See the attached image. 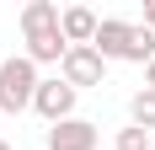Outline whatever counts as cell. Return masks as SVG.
Masks as SVG:
<instances>
[{
    "label": "cell",
    "instance_id": "obj_1",
    "mask_svg": "<svg viewBox=\"0 0 155 150\" xmlns=\"http://www.w3.org/2000/svg\"><path fill=\"white\" fill-rule=\"evenodd\" d=\"M96 54L102 59H128V64H150L155 59V32L144 27H134V22H118V16H107L102 27H96Z\"/></svg>",
    "mask_w": 155,
    "mask_h": 150
},
{
    "label": "cell",
    "instance_id": "obj_5",
    "mask_svg": "<svg viewBox=\"0 0 155 150\" xmlns=\"http://www.w3.org/2000/svg\"><path fill=\"white\" fill-rule=\"evenodd\" d=\"M96 139H102V129L86 118H64L48 129V150H96Z\"/></svg>",
    "mask_w": 155,
    "mask_h": 150
},
{
    "label": "cell",
    "instance_id": "obj_13",
    "mask_svg": "<svg viewBox=\"0 0 155 150\" xmlns=\"http://www.w3.org/2000/svg\"><path fill=\"white\" fill-rule=\"evenodd\" d=\"M0 150H11V145H5V139H0Z\"/></svg>",
    "mask_w": 155,
    "mask_h": 150
},
{
    "label": "cell",
    "instance_id": "obj_11",
    "mask_svg": "<svg viewBox=\"0 0 155 150\" xmlns=\"http://www.w3.org/2000/svg\"><path fill=\"white\" fill-rule=\"evenodd\" d=\"M144 27L155 32V0H144Z\"/></svg>",
    "mask_w": 155,
    "mask_h": 150
},
{
    "label": "cell",
    "instance_id": "obj_7",
    "mask_svg": "<svg viewBox=\"0 0 155 150\" xmlns=\"http://www.w3.org/2000/svg\"><path fill=\"white\" fill-rule=\"evenodd\" d=\"M64 54H70V43H64V32H38V38H27V59L32 64H64Z\"/></svg>",
    "mask_w": 155,
    "mask_h": 150
},
{
    "label": "cell",
    "instance_id": "obj_10",
    "mask_svg": "<svg viewBox=\"0 0 155 150\" xmlns=\"http://www.w3.org/2000/svg\"><path fill=\"white\" fill-rule=\"evenodd\" d=\"M112 145H118V150H155V145H150V134H144L139 123H128V129H118V139H112Z\"/></svg>",
    "mask_w": 155,
    "mask_h": 150
},
{
    "label": "cell",
    "instance_id": "obj_6",
    "mask_svg": "<svg viewBox=\"0 0 155 150\" xmlns=\"http://www.w3.org/2000/svg\"><path fill=\"white\" fill-rule=\"evenodd\" d=\"M96 11H86V5H64L59 11V32H64V43L70 48H86V43H96Z\"/></svg>",
    "mask_w": 155,
    "mask_h": 150
},
{
    "label": "cell",
    "instance_id": "obj_3",
    "mask_svg": "<svg viewBox=\"0 0 155 150\" xmlns=\"http://www.w3.org/2000/svg\"><path fill=\"white\" fill-rule=\"evenodd\" d=\"M75 97H80V91L70 86L64 75H54V80H43V86H38V97H32V107H38V113L48 118V129H54V123L75 118Z\"/></svg>",
    "mask_w": 155,
    "mask_h": 150
},
{
    "label": "cell",
    "instance_id": "obj_9",
    "mask_svg": "<svg viewBox=\"0 0 155 150\" xmlns=\"http://www.w3.org/2000/svg\"><path fill=\"white\" fill-rule=\"evenodd\" d=\"M128 118H134L144 134H150V129H155V91H134V102H128Z\"/></svg>",
    "mask_w": 155,
    "mask_h": 150
},
{
    "label": "cell",
    "instance_id": "obj_4",
    "mask_svg": "<svg viewBox=\"0 0 155 150\" xmlns=\"http://www.w3.org/2000/svg\"><path fill=\"white\" fill-rule=\"evenodd\" d=\"M59 70H64V80L80 91V86H102V75H107V59H102L91 43H86V48H70Z\"/></svg>",
    "mask_w": 155,
    "mask_h": 150
},
{
    "label": "cell",
    "instance_id": "obj_8",
    "mask_svg": "<svg viewBox=\"0 0 155 150\" xmlns=\"http://www.w3.org/2000/svg\"><path fill=\"white\" fill-rule=\"evenodd\" d=\"M54 27H59V5H54V0H27V5H21V32H27V38L54 32Z\"/></svg>",
    "mask_w": 155,
    "mask_h": 150
},
{
    "label": "cell",
    "instance_id": "obj_2",
    "mask_svg": "<svg viewBox=\"0 0 155 150\" xmlns=\"http://www.w3.org/2000/svg\"><path fill=\"white\" fill-rule=\"evenodd\" d=\"M38 64L27 59V54H16V59L0 64V113H21V107H32V97H38Z\"/></svg>",
    "mask_w": 155,
    "mask_h": 150
},
{
    "label": "cell",
    "instance_id": "obj_12",
    "mask_svg": "<svg viewBox=\"0 0 155 150\" xmlns=\"http://www.w3.org/2000/svg\"><path fill=\"white\" fill-rule=\"evenodd\" d=\"M144 91H155V59L144 64Z\"/></svg>",
    "mask_w": 155,
    "mask_h": 150
}]
</instances>
